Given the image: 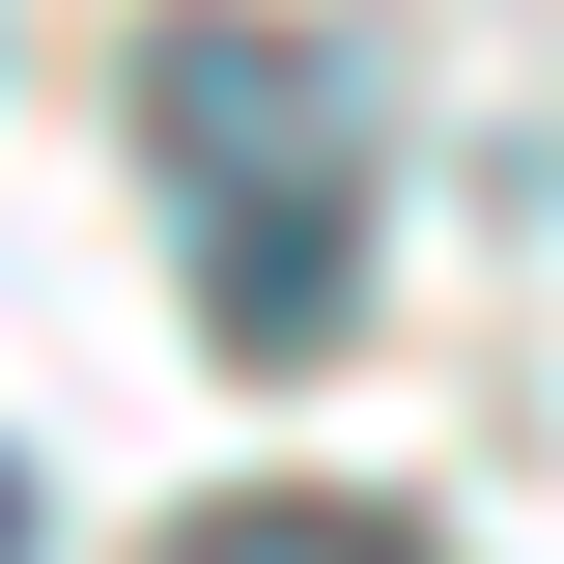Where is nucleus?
Wrapping results in <instances>:
<instances>
[{
  "instance_id": "f257e3e1",
  "label": "nucleus",
  "mask_w": 564,
  "mask_h": 564,
  "mask_svg": "<svg viewBox=\"0 0 564 564\" xmlns=\"http://www.w3.org/2000/svg\"><path fill=\"white\" fill-rule=\"evenodd\" d=\"M170 170H198V311L254 367H311V339H339V254H367L339 57H311V29H198V57H170Z\"/></svg>"
},
{
  "instance_id": "f03ea898",
  "label": "nucleus",
  "mask_w": 564,
  "mask_h": 564,
  "mask_svg": "<svg viewBox=\"0 0 564 564\" xmlns=\"http://www.w3.org/2000/svg\"><path fill=\"white\" fill-rule=\"evenodd\" d=\"M170 564H395L367 508H226V536H170Z\"/></svg>"
},
{
  "instance_id": "7ed1b4c3",
  "label": "nucleus",
  "mask_w": 564,
  "mask_h": 564,
  "mask_svg": "<svg viewBox=\"0 0 564 564\" xmlns=\"http://www.w3.org/2000/svg\"><path fill=\"white\" fill-rule=\"evenodd\" d=\"M0 536H29V480H0Z\"/></svg>"
}]
</instances>
